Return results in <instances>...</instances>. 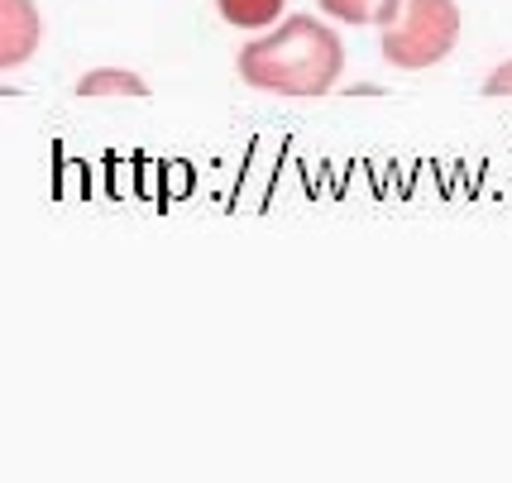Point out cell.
I'll use <instances>...</instances> for the list:
<instances>
[{"mask_svg":"<svg viewBox=\"0 0 512 483\" xmlns=\"http://www.w3.org/2000/svg\"><path fill=\"white\" fill-rule=\"evenodd\" d=\"M240 77L273 96H326L345 72V44L312 15H288L240 48Z\"/></svg>","mask_w":512,"mask_h":483,"instance_id":"obj_1","label":"cell"},{"mask_svg":"<svg viewBox=\"0 0 512 483\" xmlns=\"http://www.w3.org/2000/svg\"><path fill=\"white\" fill-rule=\"evenodd\" d=\"M460 44V5L455 0H398L393 20L379 29L383 58L402 72L436 67Z\"/></svg>","mask_w":512,"mask_h":483,"instance_id":"obj_2","label":"cell"},{"mask_svg":"<svg viewBox=\"0 0 512 483\" xmlns=\"http://www.w3.org/2000/svg\"><path fill=\"white\" fill-rule=\"evenodd\" d=\"M44 44V20L29 0H0V67H20Z\"/></svg>","mask_w":512,"mask_h":483,"instance_id":"obj_3","label":"cell"},{"mask_svg":"<svg viewBox=\"0 0 512 483\" xmlns=\"http://www.w3.org/2000/svg\"><path fill=\"white\" fill-rule=\"evenodd\" d=\"M283 5L288 0H216V10L230 29H273L283 20Z\"/></svg>","mask_w":512,"mask_h":483,"instance_id":"obj_4","label":"cell"},{"mask_svg":"<svg viewBox=\"0 0 512 483\" xmlns=\"http://www.w3.org/2000/svg\"><path fill=\"white\" fill-rule=\"evenodd\" d=\"M144 77H134L125 67H96L77 82V96H144Z\"/></svg>","mask_w":512,"mask_h":483,"instance_id":"obj_5","label":"cell"},{"mask_svg":"<svg viewBox=\"0 0 512 483\" xmlns=\"http://www.w3.org/2000/svg\"><path fill=\"white\" fill-rule=\"evenodd\" d=\"M321 10L340 24H388L398 0H321Z\"/></svg>","mask_w":512,"mask_h":483,"instance_id":"obj_6","label":"cell"},{"mask_svg":"<svg viewBox=\"0 0 512 483\" xmlns=\"http://www.w3.org/2000/svg\"><path fill=\"white\" fill-rule=\"evenodd\" d=\"M484 96H512V58L498 63L489 77H484Z\"/></svg>","mask_w":512,"mask_h":483,"instance_id":"obj_7","label":"cell"}]
</instances>
